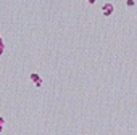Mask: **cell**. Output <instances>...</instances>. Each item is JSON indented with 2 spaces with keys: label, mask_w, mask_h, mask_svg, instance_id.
I'll return each mask as SVG.
<instances>
[{
  "label": "cell",
  "mask_w": 137,
  "mask_h": 135,
  "mask_svg": "<svg viewBox=\"0 0 137 135\" xmlns=\"http://www.w3.org/2000/svg\"><path fill=\"white\" fill-rule=\"evenodd\" d=\"M103 11H105V15L113 13V5H105V7H103Z\"/></svg>",
  "instance_id": "1"
}]
</instances>
